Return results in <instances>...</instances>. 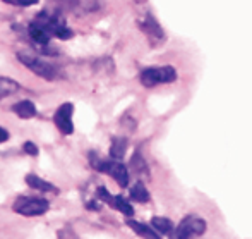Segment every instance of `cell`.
<instances>
[{"label": "cell", "instance_id": "obj_4", "mask_svg": "<svg viewBox=\"0 0 252 239\" xmlns=\"http://www.w3.org/2000/svg\"><path fill=\"white\" fill-rule=\"evenodd\" d=\"M17 59H19L21 64H24L28 69H31L36 76L43 78V80L52 81L57 78L55 67H53L52 64L45 62V60L40 59L38 55H33V53H28V52H19L17 53Z\"/></svg>", "mask_w": 252, "mask_h": 239}, {"label": "cell", "instance_id": "obj_19", "mask_svg": "<svg viewBox=\"0 0 252 239\" xmlns=\"http://www.w3.org/2000/svg\"><path fill=\"white\" fill-rule=\"evenodd\" d=\"M38 3V0H14V5H21V7H30Z\"/></svg>", "mask_w": 252, "mask_h": 239}, {"label": "cell", "instance_id": "obj_8", "mask_svg": "<svg viewBox=\"0 0 252 239\" xmlns=\"http://www.w3.org/2000/svg\"><path fill=\"white\" fill-rule=\"evenodd\" d=\"M127 226H129L134 233L139 234V236L144 238V239H161L158 234V231H156L153 226H148V224L136 222V220H127Z\"/></svg>", "mask_w": 252, "mask_h": 239}, {"label": "cell", "instance_id": "obj_15", "mask_svg": "<svg viewBox=\"0 0 252 239\" xmlns=\"http://www.w3.org/2000/svg\"><path fill=\"white\" fill-rule=\"evenodd\" d=\"M130 198H132L134 201L146 203V201H150V193H148L146 186H144L143 183H136L130 188Z\"/></svg>", "mask_w": 252, "mask_h": 239}, {"label": "cell", "instance_id": "obj_11", "mask_svg": "<svg viewBox=\"0 0 252 239\" xmlns=\"http://www.w3.org/2000/svg\"><path fill=\"white\" fill-rule=\"evenodd\" d=\"M12 112L16 114L17 117H21V119H33V117L36 116V107H34V103L30 102V100H21V102H17L16 105L12 107Z\"/></svg>", "mask_w": 252, "mask_h": 239}, {"label": "cell", "instance_id": "obj_13", "mask_svg": "<svg viewBox=\"0 0 252 239\" xmlns=\"http://www.w3.org/2000/svg\"><path fill=\"white\" fill-rule=\"evenodd\" d=\"M151 226L155 227L158 233H161V234H172L173 231H175L172 220L165 219V217H153V219H151Z\"/></svg>", "mask_w": 252, "mask_h": 239}, {"label": "cell", "instance_id": "obj_7", "mask_svg": "<svg viewBox=\"0 0 252 239\" xmlns=\"http://www.w3.org/2000/svg\"><path fill=\"white\" fill-rule=\"evenodd\" d=\"M98 198L101 199V201L108 203L112 208L119 210V212H122L124 215L130 217L134 215V208L132 205H130L129 201H127L126 198H122V196H112L108 191L105 190V188H98Z\"/></svg>", "mask_w": 252, "mask_h": 239}, {"label": "cell", "instance_id": "obj_5", "mask_svg": "<svg viewBox=\"0 0 252 239\" xmlns=\"http://www.w3.org/2000/svg\"><path fill=\"white\" fill-rule=\"evenodd\" d=\"M206 231V222L199 217H186L180 222V226L175 227V231L172 233V239H189L190 236H201Z\"/></svg>", "mask_w": 252, "mask_h": 239}, {"label": "cell", "instance_id": "obj_16", "mask_svg": "<svg viewBox=\"0 0 252 239\" xmlns=\"http://www.w3.org/2000/svg\"><path fill=\"white\" fill-rule=\"evenodd\" d=\"M126 148H127V141L124 138H115L112 141V146H110V155H112L113 160H120L126 153Z\"/></svg>", "mask_w": 252, "mask_h": 239}, {"label": "cell", "instance_id": "obj_21", "mask_svg": "<svg viewBox=\"0 0 252 239\" xmlns=\"http://www.w3.org/2000/svg\"><path fill=\"white\" fill-rule=\"evenodd\" d=\"M3 2H5V3H12V5H14V0H3Z\"/></svg>", "mask_w": 252, "mask_h": 239}, {"label": "cell", "instance_id": "obj_14", "mask_svg": "<svg viewBox=\"0 0 252 239\" xmlns=\"http://www.w3.org/2000/svg\"><path fill=\"white\" fill-rule=\"evenodd\" d=\"M17 90H19V83H17V81L10 80V78L0 76V98L14 95Z\"/></svg>", "mask_w": 252, "mask_h": 239}, {"label": "cell", "instance_id": "obj_1", "mask_svg": "<svg viewBox=\"0 0 252 239\" xmlns=\"http://www.w3.org/2000/svg\"><path fill=\"white\" fill-rule=\"evenodd\" d=\"M90 162L100 172L108 174L110 177L117 181L122 188H126L129 184V170L119 160H101L96 157V153H90Z\"/></svg>", "mask_w": 252, "mask_h": 239}, {"label": "cell", "instance_id": "obj_10", "mask_svg": "<svg viewBox=\"0 0 252 239\" xmlns=\"http://www.w3.org/2000/svg\"><path fill=\"white\" fill-rule=\"evenodd\" d=\"M26 184L30 188H33V190L43 191V193H55V195L59 193V190H57L52 183H48V181L38 177L36 174H28V176H26Z\"/></svg>", "mask_w": 252, "mask_h": 239}, {"label": "cell", "instance_id": "obj_9", "mask_svg": "<svg viewBox=\"0 0 252 239\" xmlns=\"http://www.w3.org/2000/svg\"><path fill=\"white\" fill-rule=\"evenodd\" d=\"M30 37H31V40L36 41V43L48 45L52 35H50V31H48L45 26H41V24L36 23V21H33V23L30 24Z\"/></svg>", "mask_w": 252, "mask_h": 239}, {"label": "cell", "instance_id": "obj_3", "mask_svg": "<svg viewBox=\"0 0 252 239\" xmlns=\"http://www.w3.org/2000/svg\"><path fill=\"white\" fill-rule=\"evenodd\" d=\"M143 86L153 88L156 84H165L172 83L177 80V73L173 67L170 66H161V67H146L139 76Z\"/></svg>", "mask_w": 252, "mask_h": 239}, {"label": "cell", "instance_id": "obj_2", "mask_svg": "<svg viewBox=\"0 0 252 239\" xmlns=\"http://www.w3.org/2000/svg\"><path fill=\"white\" fill-rule=\"evenodd\" d=\"M14 212L24 217H38L43 215L50 208V203L45 198H34V196H21L14 203Z\"/></svg>", "mask_w": 252, "mask_h": 239}, {"label": "cell", "instance_id": "obj_22", "mask_svg": "<svg viewBox=\"0 0 252 239\" xmlns=\"http://www.w3.org/2000/svg\"><path fill=\"white\" fill-rule=\"evenodd\" d=\"M69 2H74V0H69Z\"/></svg>", "mask_w": 252, "mask_h": 239}, {"label": "cell", "instance_id": "obj_20", "mask_svg": "<svg viewBox=\"0 0 252 239\" xmlns=\"http://www.w3.org/2000/svg\"><path fill=\"white\" fill-rule=\"evenodd\" d=\"M9 140V133H7L3 127H0V143H3V141Z\"/></svg>", "mask_w": 252, "mask_h": 239}, {"label": "cell", "instance_id": "obj_17", "mask_svg": "<svg viewBox=\"0 0 252 239\" xmlns=\"http://www.w3.org/2000/svg\"><path fill=\"white\" fill-rule=\"evenodd\" d=\"M130 165L136 169V172H144L148 176V165H146V162H144L143 157H141L139 153H136V155L132 157V160H130Z\"/></svg>", "mask_w": 252, "mask_h": 239}, {"label": "cell", "instance_id": "obj_18", "mask_svg": "<svg viewBox=\"0 0 252 239\" xmlns=\"http://www.w3.org/2000/svg\"><path fill=\"white\" fill-rule=\"evenodd\" d=\"M23 150L28 153V155H31V157H36L38 152H40V150H38V146L34 145L33 141H26V143L23 145Z\"/></svg>", "mask_w": 252, "mask_h": 239}, {"label": "cell", "instance_id": "obj_6", "mask_svg": "<svg viewBox=\"0 0 252 239\" xmlns=\"http://www.w3.org/2000/svg\"><path fill=\"white\" fill-rule=\"evenodd\" d=\"M72 114H74L72 103H62V105L57 109L55 116H53V122H55L57 129H59L62 134H72L74 133Z\"/></svg>", "mask_w": 252, "mask_h": 239}, {"label": "cell", "instance_id": "obj_12", "mask_svg": "<svg viewBox=\"0 0 252 239\" xmlns=\"http://www.w3.org/2000/svg\"><path fill=\"white\" fill-rule=\"evenodd\" d=\"M141 28H143L144 33H148L151 38H155V40H163V30L159 28V24L156 23L153 16L144 17V21L141 23Z\"/></svg>", "mask_w": 252, "mask_h": 239}]
</instances>
